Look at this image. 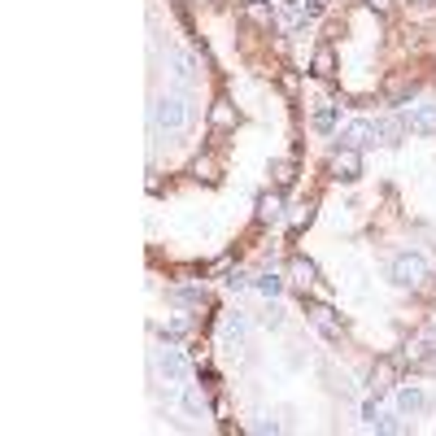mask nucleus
<instances>
[{"label": "nucleus", "mask_w": 436, "mask_h": 436, "mask_svg": "<svg viewBox=\"0 0 436 436\" xmlns=\"http://www.w3.org/2000/svg\"><path fill=\"white\" fill-rule=\"evenodd\" d=\"M271 179H275V188H280V192H288V188L297 184V161H293V157L271 161Z\"/></svg>", "instance_id": "12"}, {"label": "nucleus", "mask_w": 436, "mask_h": 436, "mask_svg": "<svg viewBox=\"0 0 436 436\" xmlns=\"http://www.w3.org/2000/svg\"><path fill=\"white\" fill-rule=\"evenodd\" d=\"M401 127L414 136H436V105H410L401 114Z\"/></svg>", "instance_id": "4"}, {"label": "nucleus", "mask_w": 436, "mask_h": 436, "mask_svg": "<svg viewBox=\"0 0 436 436\" xmlns=\"http://www.w3.org/2000/svg\"><path fill=\"white\" fill-rule=\"evenodd\" d=\"M280 218H284V197H280V188L266 192V197H257V223H280Z\"/></svg>", "instance_id": "10"}, {"label": "nucleus", "mask_w": 436, "mask_h": 436, "mask_svg": "<svg viewBox=\"0 0 436 436\" xmlns=\"http://www.w3.org/2000/svg\"><path fill=\"white\" fill-rule=\"evenodd\" d=\"M170 5H179V9H184V5H188V0H170Z\"/></svg>", "instance_id": "30"}, {"label": "nucleus", "mask_w": 436, "mask_h": 436, "mask_svg": "<svg viewBox=\"0 0 436 436\" xmlns=\"http://www.w3.org/2000/svg\"><path fill=\"white\" fill-rule=\"evenodd\" d=\"M157 371H161L166 380H184L188 362H184V353H179V349H161V353H157Z\"/></svg>", "instance_id": "9"}, {"label": "nucleus", "mask_w": 436, "mask_h": 436, "mask_svg": "<svg viewBox=\"0 0 436 436\" xmlns=\"http://www.w3.org/2000/svg\"><path fill=\"white\" fill-rule=\"evenodd\" d=\"M192 175H205V179H214V161H209V157H197V161H192Z\"/></svg>", "instance_id": "24"}, {"label": "nucleus", "mask_w": 436, "mask_h": 436, "mask_svg": "<svg viewBox=\"0 0 436 436\" xmlns=\"http://www.w3.org/2000/svg\"><path fill=\"white\" fill-rule=\"evenodd\" d=\"M310 70H314L318 79H336V53H332V44H318V48H314Z\"/></svg>", "instance_id": "11"}, {"label": "nucleus", "mask_w": 436, "mask_h": 436, "mask_svg": "<svg viewBox=\"0 0 436 436\" xmlns=\"http://www.w3.org/2000/svg\"><path fill=\"white\" fill-rule=\"evenodd\" d=\"M253 288H257L262 297H280V293H284V280H280V275H271V271H266V275H257V280H253Z\"/></svg>", "instance_id": "19"}, {"label": "nucleus", "mask_w": 436, "mask_h": 436, "mask_svg": "<svg viewBox=\"0 0 436 436\" xmlns=\"http://www.w3.org/2000/svg\"><path fill=\"white\" fill-rule=\"evenodd\" d=\"M209 122L218 127V131H232V127L240 122V109L232 101H214V109H209Z\"/></svg>", "instance_id": "13"}, {"label": "nucleus", "mask_w": 436, "mask_h": 436, "mask_svg": "<svg viewBox=\"0 0 436 436\" xmlns=\"http://www.w3.org/2000/svg\"><path fill=\"white\" fill-rule=\"evenodd\" d=\"M184 410H188V414H205V397H201L197 389H188V393H184Z\"/></svg>", "instance_id": "22"}, {"label": "nucleus", "mask_w": 436, "mask_h": 436, "mask_svg": "<svg viewBox=\"0 0 436 436\" xmlns=\"http://www.w3.org/2000/svg\"><path fill=\"white\" fill-rule=\"evenodd\" d=\"M310 122H314V131H323V136H328V131H336V122H341V109H336V105H328V101H323V105H314V114H310Z\"/></svg>", "instance_id": "14"}, {"label": "nucleus", "mask_w": 436, "mask_h": 436, "mask_svg": "<svg viewBox=\"0 0 436 436\" xmlns=\"http://www.w3.org/2000/svg\"><path fill=\"white\" fill-rule=\"evenodd\" d=\"M280 88L293 96V92H297V70H280Z\"/></svg>", "instance_id": "25"}, {"label": "nucleus", "mask_w": 436, "mask_h": 436, "mask_svg": "<svg viewBox=\"0 0 436 436\" xmlns=\"http://www.w3.org/2000/svg\"><path fill=\"white\" fill-rule=\"evenodd\" d=\"M397 136H401V122H393V118H376V140H380V144H397Z\"/></svg>", "instance_id": "18"}, {"label": "nucleus", "mask_w": 436, "mask_h": 436, "mask_svg": "<svg viewBox=\"0 0 436 436\" xmlns=\"http://www.w3.org/2000/svg\"><path fill=\"white\" fill-rule=\"evenodd\" d=\"M305 314H310V323L328 336V341H341V332H345V323L341 314L332 310V305H323V301H305Z\"/></svg>", "instance_id": "2"}, {"label": "nucleus", "mask_w": 436, "mask_h": 436, "mask_svg": "<svg viewBox=\"0 0 436 436\" xmlns=\"http://www.w3.org/2000/svg\"><path fill=\"white\" fill-rule=\"evenodd\" d=\"M227 284H232V288H249V275H245V271H236V275H232Z\"/></svg>", "instance_id": "28"}, {"label": "nucleus", "mask_w": 436, "mask_h": 436, "mask_svg": "<svg viewBox=\"0 0 436 436\" xmlns=\"http://www.w3.org/2000/svg\"><path fill=\"white\" fill-rule=\"evenodd\" d=\"M366 9H376V13H389V9H393V0H366Z\"/></svg>", "instance_id": "27"}, {"label": "nucleus", "mask_w": 436, "mask_h": 436, "mask_svg": "<svg viewBox=\"0 0 436 436\" xmlns=\"http://www.w3.org/2000/svg\"><path fill=\"white\" fill-rule=\"evenodd\" d=\"M153 122H157V127H166V131H179V127L188 122L184 101H179V96H161L157 109H153Z\"/></svg>", "instance_id": "3"}, {"label": "nucleus", "mask_w": 436, "mask_h": 436, "mask_svg": "<svg viewBox=\"0 0 436 436\" xmlns=\"http://www.w3.org/2000/svg\"><path fill=\"white\" fill-rule=\"evenodd\" d=\"M414 5H436V0H414Z\"/></svg>", "instance_id": "29"}, {"label": "nucleus", "mask_w": 436, "mask_h": 436, "mask_svg": "<svg viewBox=\"0 0 436 436\" xmlns=\"http://www.w3.org/2000/svg\"><path fill=\"white\" fill-rule=\"evenodd\" d=\"M414 92H419V83H414V79H393V83L384 88V105L401 109V105H410V101H414Z\"/></svg>", "instance_id": "7"}, {"label": "nucleus", "mask_w": 436, "mask_h": 436, "mask_svg": "<svg viewBox=\"0 0 436 436\" xmlns=\"http://www.w3.org/2000/svg\"><path fill=\"white\" fill-rule=\"evenodd\" d=\"M170 301H179V305H201V301H205V293H201V288H175Z\"/></svg>", "instance_id": "20"}, {"label": "nucleus", "mask_w": 436, "mask_h": 436, "mask_svg": "<svg viewBox=\"0 0 436 436\" xmlns=\"http://www.w3.org/2000/svg\"><path fill=\"white\" fill-rule=\"evenodd\" d=\"M397 389V366L389 362V358H384V362H376V371H371V393H393Z\"/></svg>", "instance_id": "8"}, {"label": "nucleus", "mask_w": 436, "mask_h": 436, "mask_svg": "<svg viewBox=\"0 0 436 436\" xmlns=\"http://www.w3.org/2000/svg\"><path fill=\"white\" fill-rule=\"evenodd\" d=\"M332 175L336 179H345V184H353L362 175V157H358V149H336L332 153Z\"/></svg>", "instance_id": "5"}, {"label": "nucleus", "mask_w": 436, "mask_h": 436, "mask_svg": "<svg viewBox=\"0 0 436 436\" xmlns=\"http://www.w3.org/2000/svg\"><path fill=\"white\" fill-rule=\"evenodd\" d=\"M157 336H161L166 345H175V341L184 336V323H166V328H157Z\"/></svg>", "instance_id": "23"}, {"label": "nucleus", "mask_w": 436, "mask_h": 436, "mask_svg": "<svg viewBox=\"0 0 436 436\" xmlns=\"http://www.w3.org/2000/svg\"><path fill=\"white\" fill-rule=\"evenodd\" d=\"M397 410L401 414H419V410H428V397L419 393V389H401L397 393Z\"/></svg>", "instance_id": "17"}, {"label": "nucleus", "mask_w": 436, "mask_h": 436, "mask_svg": "<svg viewBox=\"0 0 436 436\" xmlns=\"http://www.w3.org/2000/svg\"><path fill=\"white\" fill-rule=\"evenodd\" d=\"M170 66H175V79H179V83H188V79H192V61H188L184 53H175Z\"/></svg>", "instance_id": "21"}, {"label": "nucleus", "mask_w": 436, "mask_h": 436, "mask_svg": "<svg viewBox=\"0 0 436 436\" xmlns=\"http://www.w3.org/2000/svg\"><path fill=\"white\" fill-rule=\"evenodd\" d=\"M423 280H428V266H423V257H419V253H401L393 262V284L397 288H419Z\"/></svg>", "instance_id": "1"}, {"label": "nucleus", "mask_w": 436, "mask_h": 436, "mask_svg": "<svg viewBox=\"0 0 436 436\" xmlns=\"http://www.w3.org/2000/svg\"><path fill=\"white\" fill-rule=\"evenodd\" d=\"M245 22L249 26H275V9L262 5V0H249L245 5Z\"/></svg>", "instance_id": "15"}, {"label": "nucleus", "mask_w": 436, "mask_h": 436, "mask_svg": "<svg viewBox=\"0 0 436 436\" xmlns=\"http://www.w3.org/2000/svg\"><path fill=\"white\" fill-rule=\"evenodd\" d=\"M362 419H366V428L380 419V406H376V401H366V406H362Z\"/></svg>", "instance_id": "26"}, {"label": "nucleus", "mask_w": 436, "mask_h": 436, "mask_svg": "<svg viewBox=\"0 0 436 436\" xmlns=\"http://www.w3.org/2000/svg\"><path fill=\"white\" fill-rule=\"evenodd\" d=\"M366 144H380L376 140V122L358 118V122H349L345 131H341V149H366Z\"/></svg>", "instance_id": "6"}, {"label": "nucleus", "mask_w": 436, "mask_h": 436, "mask_svg": "<svg viewBox=\"0 0 436 436\" xmlns=\"http://www.w3.org/2000/svg\"><path fill=\"white\" fill-rule=\"evenodd\" d=\"M288 275H293V284H301V288H310V284L318 280V266L310 262V257H293V266H288Z\"/></svg>", "instance_id": "16"}]
</instances>
